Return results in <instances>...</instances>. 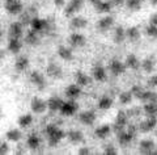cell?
Masks as SVG:
<instances>
[{"label": "cell", "instance_id": "obj_51", "mask_svg": "<svg viewBox=\"0 0 157 155\" xmlns=\"http://www.w3.org/2000/svg\"><path fill=\"white\" fill-rule=\"evenodd\" d=\"M148 2L152 4V6H157V0H148Z\"/></svg>", "mask_w": 157, "mask_h": 155}, {"label": "cell", "instance_id": "obj_22", "mask_svg": "<svg viewBox=\"0 0 157 155\" xmlns=\"http://www.w3.org/2000/svg\"><path fill=\"white\" fill-rule=\"evenodd\" d=\"M92 80H93V78L89 76V75H88L86 72H84V71H77L75 74V83L78 84V86L82 87V88L90 86Z\"/></svg>", "mask_w": 157, "mask_h": 155}, {"label": "cell", "instance_id": "obj_1", "mask_svg": "<svg viewBox=\"0 0 157 155\" xmlns=\"http://www.w3.org/2000/svg\"><path fill=\"white\" fill-rule=\"evenodd\" d=\"M42 134L46 138L47 145L50 147H55L62 142V139L67 138V133H64L62 128H59V125L55 122L46 124L42 129Z\"/></svg>", "mask_w": 157, "mask_h": 155}, {"label": "cell", "instance_id": "obj_12", "mask_svg": "<svg viewBox=\"0 0 157 155\" xmlns=\"http://www.w3.org/2000/svg\"><path fill=\"white\" fill-rule=\"evenodd\" d=\"M24 25L17 20V21H13L8 28V37L9 38H22L25 36L24 33Z\"/></svg>", "mask_w": 157, "mask_h": 155}, {"label": "cell", "instance_id": "obj_24", "mask_svg": "<svg viewBox=\"0 0 157 155\" xmlns=\"http://www.w3.org/2000/svg\"><path fill=\"white\" fill-rule=\"evenodd\" d=\"M113 133V128H111V125H107V124H104V125H101V126H98L96 128V130H94V136L96 138L98 139H107L110 137V134Z\"/></svg>", "mask_w": 157, "mask_h": 155}, {"label": "cell", "instance_id": "obj_10", "mask_svg": "<svg viewBox=\"0 0 157 155\" xmlns=\"http://www.w3.org/2000/svg\"><path fill=\"white\" fill-rule=\"evenodd\" d=\"M41 38H42V34L30 28L29 31H26L25 36H24V42H25L28 46H38V45L41 43Z\"/></svg>", "mask_w": 157, "mask_h": 155}, {"label": "cell", "instance_id": "obj_36", "mask_svg": "<svg viewBox=\"0 0 157 155\" xmlns=\"http://www.w3.org/2000/svg\"><path fill=\"white\" fill-rule=\"evenodd\" d=\"M134 95H132L131 91H123L119 93V96H118V100H119V103L122 105H130L132 103V100H134Z\"/></svg>", "mask_w": 157, "mask_h": 155}, {"label": "cell", "instance_id": "obj_16", "mask_svg": "<svg viewBox=\"0 0 157 155\" xmlns=\"http://www.w3.org/2000/svg\"><path fill=\"white\" fill-rule=\"evenodd\" d=\"M81 93H82V87H80L76 83L70 84V86L64 88V96L70 100H77L81 96Z\"/></svg>", "mask_w": 157, "mask_h": 155}, {"label": "cell", "instance_id": "obj_25", "mask_svg": "<svg viewBox=\"0 0 157 155\" xmlns=\"http://www.w3.org/2000/svg\"><path fill=\"white\" fill-rule=\"evenodd\" d=\"M156 68V58L153 55H148L141 61V70L145 74H152Z\"/></svg>", "mask_w": 157, "mask_h": 155}, {"label": "cell", "instance_id": "obj_45", "mask_svg": "<svg viewBox=\"0 0 157 155\" xmlns=\"http://www.w3.org/2000/svg\"><path fill=\"white\" fill-rule=\"evenodd\" d=\"M9 151V145H8V142H2L0 143V154L2 155H4V154H7Z\"/></svg>", "mask_w": 157, "mask_h": 155}, {"label": "cell", "instance_id": "obj_15", "mask_svg": "<svg viewBox=\"0 0 157 155\" xmlns=\"http://www.w3.org/2000/svg\"><path fill=\"white\" fill-rule=\"evenodd\" d=\"M88 27V20L84 16H80V14H76V16L71 17L70 21V28L75 32H80L82 29H85Z\"/></svg>", "mask_w": 157, "mask_h": 155}, {"label": "cell", "instance_id": "obj_28", "mask_svg": "<svg viewBox=\"0 0 157 155\" xmlns=\"http://www.w3.org/2000/svg\"><path fill=\"white\" fill-rule=\"evenodd\" d=\"M22 49L21 38H9L7 43V50L12 54H18Z\"/></svg>", "mask_w": 157, "mask_h": 155}, {"label": "cell", "instance_id": "obj_29", "mask_svg": "<svg viewBox=\"0 0 157 155\" xmlns=\"http://www.w3.org/2000/svg\"><path fill=\"white\" fill-rule=\"evenodd\" d=\"M124 63H126V67L127 68L134 70V71L141 68V61L135 55V54H128L127 58H126V61H124Z\"/></svg>", "mask_w": 157, "mask_h": 155}, {"label": "cell", "instance_id": "obj_30", "mask_svg": "<svg viewBox=\"0 0 157 155\" xmlns=\"http://www.w3.org/2000/svg\"><path fill=\"white\" fill-rule=\"evenodd\" d=\"M113 104H114V99L109 96V95H104V96H101L98 99L97 108L100 111H107V109H110L113 107Z\"/></svg>", "mask_w": 157, "mask_h": 155}, {"label": "cell", "instance_id": "obj_39", "mask_svg": "<svg viewBox=\"0 0 157 155\" xmlns=\"http://www.w3.org/2000/svg\"><path fill=\"white\" fill-rule=\"evenodd\" d=\"M143 112L147 114V116H156L157 117V101L145 103L143 105Z\"/></svg>", "mask_w": 157, "mask_h": 155}, {"label": "cell", "instance_id": "obj_13", "mask_svg": "<svg viewBox=\"0 0 157 155\" xmlns=\"http://www.w3.org/2000/svg\"><path fill=\"white\" fill-rule=\"evenodd\" d=\"M29 79H30V83L33 84V86H36L37 89H39V91H43V89L46 88V78H45V75H43L42 72L32 71Z\"/></svg>", "mask_w": 157, "mask_h": 155}, {"label": "cell", "instance_id": "obj_47", "mask_svg": "<svg viewBox=\"0 0 157 155\" xmlns=\"http://www.w3.org/2000/svg\"><path fill=\"white\" fill-rule=\"evenodd\" d=\"M52 3H54V6L58 8H64L67 4V0H52Z\"/></svg>", "mask_w": 157, "mask_h": 155}, {"label": "cell", "instance_id": "obj_43", "mask_svg": "<svg viewBox=\"0 0 157 155\" xmlns=\"http://www.w3.org/2000/svg\"><path fill=\"white\" fill-rule=\"evenodd\" d=\"M104 154L105 155H117L118 154V150L115 149L114 145L109 143V145H106V146L104 147Z\"/></svg>", "mask_w": 157, "mask_h": 155}, {"label": "cell", "instance_id": "obj_33", "mask_svg": "<svg viewBox=\"0 0 157 155\" xmlns=\"http://www.w3.org/2000/svg\"><path fill=\"white\" fill-rule=\"evenodd\" d=\"M34 121V118H33V114L32 113H25V114H21V116L18 117L17 120V125L21 129H26L29 128L30 125L33 124Z\"/></svg>", "mask_w": 157, "mask_h": 155}, {"label": "cell", "instance_id": "obj_7", "mask_svg": "<svg viewBox=\"0 0 157 155\" xmlns=\"http://www.w3.org/2000/svg\"><path fill=\"white\" fill-rule=\"evenodd\" d=\"M126 63L119 61V59H113V61L109 62V72L111 74V76L118 78L121 75H123L126 72Z\"/></svg>", "mask_w": 157, "mask_h": 155}, {"label": "cell", "instance_id": "obj_23", "mask_svg": "<svg viewBox=\"0 0 157 155\" xmlns=\"http://www.w3.org/2000/svg\"><path fill=\"white\" fill-rule=\"evenodd\" d=\"M41 145H42V138L39 137V134L38 133H30L28 136L26 138V146L28 149H30V150H38L39 147H41Z\"/></svg>", "mask_w": 157, "mask_h": 155}, {"label": "cell", "instance_id": "obj_4", "mask_svg": "<svg viewBox=\"0 0 157 155\" xmlns=\"http://www.w3.org/2000/svg\"><path fill=\"white\" fill-rule=\"evenodd\" d=\"M84 6V0H68L64 9V16L66 17H73L76 16V13L80 11Z\"/></svg>", "mask_w": 157, "mask_h": 155}, {"label": "cell", "instance_id": "obj_19", "mask_svg": "<svg viewBox=\"0 0 157 155\" xmlns=\"http://www.w3.org/2000/svg\"><path fill=\"white\" fill-rule=\"evenodd\" d=\"M63 103H64V100H63L62 97L59 96H51L48 97L47 100V109L50 111L51 113H59V111H60V108L63 105Z\"/></svg>", "mask_w": 157, "mask_h": 155}, {"label": "cell", "instance_id": "obj_9", "mask_svg": "<svg viewBox=\"0 0 157 155\" xmlns=\"http://www.w3.org/2000/svg\"><path fill=\"white\" fill-rule=\"evenodd\" d=\"M96 28H97V31L101 32V33H106V32L111 31V29L114 28V17L109 16V14H107V16H104L97 21Z\"/></svg>", "mask_w": 157, "mask_h": 155}, {"label": "cell", "instance_id": "obj_3", "mask_svg": "<svg viewBox=\"0 0 157 155\" xmlns=\"http://www.w3.org/2000/svg\"><path fill=\"white\" fill-rule=\"evenodd\" d=\"M77 111H78V105H77L76 100L67 99V100H64V103H63L59 113H60L63 117H72L73 114L77 113Z\"/></svg>", "mask_w": 157, "mask_h": 155}, {"label": "cell", "instance_id": "obj_18", "mask_svg": "<svg viewBox=\"0 0 157 155\" xmlns=\"http://www.w3.org/2000/svg\"><path fill=\"white\" fill-rule=\"evenodd\" d=\"M155 149H156V143L149 138H144L139 142V153L141 154L151 155V154H153Z\"/></svg>", "mask_w": 157, "mask_h": 155}, {"label": "cell", "instance_id": "obj_8", "mask_svg": "<svg viewBox=\"0 0 157 155\" xmlns=\"http://www.w3.org/2000/svg\"><path fill=\"white\" fill-rule=\"evenodd\" d=\"M157 126V117L156 116H147L145 120H143L140 124H139V132L143 133V134H148L152 130H155Z\"/></svg>", "mask_w": 157, "mask_h": 155}, {"label": "cell", "instance_id": "obj_44", "mask_svg": "<svg viewBox=\"0 0 157 155\" xmlns=\"http://www.w3.org/2000/svg\"><path fill=\"white\" fill-rule=\"evenodd\" d=\"M147 83H148V86L152 87V88L157 87V74L151 75V76L148 78V80H147Z\"/></svg>", "mask_w": 157, "mask_h": 155}, {"label": "cell", "instance_id": "obj_49", "mask_svg": "<svg viewBox=\"0 0 157 155\" xmlns=\"http://www.w3.org/2000/svg\"><path fill=\"white\" fill-rule=\"evenodd\" d=\"M149 24L156 25V27H157V12H155V13L151 14V17H149Z\"/></svg>", "mask_w": 157, "mask_h": 155}, {"label": "cell", "instance_id": "obj_21", "mask_svg": "<svg viewBox=\"0 0 157 155\" xmlns=\"http://www.w3.org/2000/svg\"><path fill=\"white\" fill-rule=\"evenodd\" d=\"M67 139L70 141V143L78 146V145H81L84 142V134H82L81 130H78V129H72V130L67 133Z\"/></svg>", "mask_w": 157, "mask_h": 155}, {"label": "cell", "instance_id": "obj_52", "mask_svg": "<svg viewBox=\"0 0 157 155\" xmlns=\"http://www.w3.org/2000/svg\"><path fill=\"white\" fill-rule=\"evenodd\" d=\"M156 136H157V130H156Z\"/></svg>", "mask_w": 157, "mask_h": 155}, {"label": "cell", "instance_id": "obj_17", "mask_svg": "<svg viewBox=\"0 0 157 155\" xmlns=\"http://www.w3.org/2000/svg\"><path fill=\"white\" fill-rule=\"evenodd\" d=\"M96 120H97V114L93 111H84L78 114V121L82 125H85V126H93L96 124Z\"/></svg>", "mask_w": 157, "mask_h": 155}, {"label": "cell", "instance_id": "obj_2", "mask_svg": "<svg viewBox=\"0 0 157 155\" xmlns=\"http://www.w3.org/2000/svg\"><path fill=\"white\" fill-rule=\"evenodd\" d=\"M4 9L11 16H20L24 12V4L20 0H6L4 2Z\"/></svg>", "mask_w": 157, "mask_h": 155}, {"label": "cell", "instance_id": "obj_6", "mask_svg": "<svg viewBox=\"0 0 157 155\" xmlns=\"http://www.w3.org/2000/svg\"><path fill=\"white\" fill-rule=\"evenodd\" d=\"M30 109H32V113L34 114H43L47 109V101H45L42 97L39 96H34L30 100Z\"/></svg>", "mask_w": 157, "mask_h": 155}, {"label": "cell", "instance_id": "obj_32", "mask_svg": "<svg viewBox=\"0 0 157 155\" xmlns=\"http://www.w3.org/2000/svg\"><path fill=\"white\" fill-rule=\"evenodd\" d=\"M21 129V128H20ZM18 128H12V129H9V130L6 133V137H7V141L9 142H14V143H17L21 141V138H22V133L21 130H20Z\"/></svg>", "mask_w": 157, "mask_h": 155}, {"label": "cell", "instance_id": "obj_46", "mask_svg": "<svg viewBox=\"0 0 157 155\" xmlns=\"http://www.w3.org/2000/svg\"><path fill=\"white\" fill-rule=\"evenodd\" d=\"M77 154L78 155H89L90 154V149L88 147V146H81L80 149H78Z\"/></svg>", "mask_w": 157, "mask_h": 155}, {"label": "cell", "instance_id": "obj_37", "mask_svg": "<svg viewBox=\"0 0 157 155\" xmlns=\"http://www.w3.org/2000/svg\"><path fill=\"white\" fill-rule=\"evenodd\" d=\"M128 113L124 112V111H119L117 113V117H115V121L114 124L117 125H119V126H123L126 128L127 126V124H128Z\"/></svg>", "mask_w": 157, "mask_h": 155}, {"label": "cell", "instance_id": "obj_42", "mask_svg": "<svg viewBox=\"0 0 157 155\" xmlns=\"http://www.w3.org/2000/svg\"><path fill=\"white\" fill-rule=\"evenodd\" d=\"M145 34H147V36H148L149 38H152V39L157 38V27H156V25L148 24V27L145 28Z\"/></svg>", "mask_w": 157, "mask_h": 155}, {"label": "cell", "instance_id": "obj_41", "mask_svg": "<svg viewBox=\"0 0 157 155\" xmlns=\"http://www.w3.org/2000/svg\"><path fill=\"white\" fill-rule=\"evenodd\" d=\"M130 91L132 92V95H134V97H135V99L139 100V99H140V96L143 95V92L145 91V88H144L143 86H141V84H134V86L131 87Z\"/></svg>", "mask_w": 157, "mask_h": 155}, {"label": "cell", "instance_id": "obj_14", "mask_svg": "<svg viewBox=\"0 0 157 155\" xmlns=\"http://www.w3.org/2000/svg\"><path fill=\"white\" fill-rule=\"evenodd\" d=\"M92 78L93 80L97 82V83H104L107 80V71L106 68L102 66V64L97 63L94 67L92 70Z\"/></svg>", "mask_w": 157, "mask_h": 155}, {"label": "cell", "instance_id": "obj_50", "mask_svg": "<svg viewBox=\"0 0 157 155\" xmlns=\"http://www.w3.org/2000/svg\"><path fill=\"white\" fill-rule=\"evenodd\" d=\"M100 2H101V0H89V3L92 4V6H93V7H96V6H97V4H98V3H100Z\"/></svg>", "mask_w": 157, "mask_h": 155}, {"label": "cell", "instance_id": "obj_34", "mask_svg": "<svg viewBox=\"0 0 157 155\" xmlns=\"http://www.w3.org/2000/svg\"><path fill=\"white\" fill-rule=\"evenodd\" d=\"M139 100L143 104H145V103H155V101H157V93L155 91H152V89H145Z\"/></svg>", "mask_w": 157, "mask_h": 155}, {"label": "cell", "instance_id": "obj_20", "mask_svg": "<svg viewBox=\"0 0 157 155\" xmlns=\"http://www.w3.org/2000/svg\"><path fill=\"white\" fill-rule=\"evenodd\" d=\"M58 57L64 62H70L73 59V49L71 46H66V45H60L56 50Z\"/></svg>", "mask_w": 157, "mask_h": 155}, {"label": "cell", "instance_id": "obj_38", "mask_svg": "<svg viewBox=\"0 0 157 155\" xmlns=\"http://www.w3.org/2000/svg\"><path fill=\"white\" fill-rule=\"evenodd\" d=\"M33 17H34V16L30 13V11H29V9H24V12L18 16V21L21 22L24 27H30V22H32Z\"/></svg>", "mask_w": 157, "mask_h": 155}, {"label": "cell", "instance_id": "obj_35", "mask_svg": "<svg viewBox=\"0 0 157 155\" xmlns=\"http://www.w3.org/2000/svg\"><path fill=\"white\" fill-rule=\"evenodd\" d=\"M94 9L98 13H109L113 9V4L110 3V0H101L94 7Z\"/></svg>", "mask_w": 157, "mask_h": 155}, {"label": "cell", "instance_id": "obj_26", "mask_svg": "<svg viewBox=\"0 0 157 155\" xmlns=\"http://www.w3.org/2000/svg\"><path fill=\"white\" fill-rule=\"evenodd\" d=\"M127 39V36H126V29L122 27V25H118V27L114 28V32H113V41L114 43L119 45L122 42H124Z\"/></svg>", "mask_w": 157, "mask_h": 155}, {"label": "cell", "instance_id": "obj_31", "mask_svg": "<svg viewBox=\"0 0 157 155\" xmlns=\"http://www.w3.org/2000/svg\"><path fill=\"white\" fill-rule=\"evenodd\" d=\"M126 36H127V41L130 42H137L141 37L140 29L137 27H130L126 29Z\"/></svg>", "mask_w": 157, "mask_h": 155}, {"label": "cell", "instance_id": "obj_5", "mask_svg": "<svg viewBox=\"0 0 157 155\" xmlns=\"http://www.w3.org/2000/svg\"><path fill=\"white\" fill-rule=\"evenodd\" d=\"M68 45L72 49H81L86 45V37L80 32L73 31V33H71L68 37Z\"/></svg>", "mask_w": 157, "mask_h": 155}, {"label": "cell", "instance_id": "obj_40", "mask_svg": "<svg viewBox=\"0 0 157 155\" xmlns=\"http://www.w3.org/2000/svg\"><path fill=\"white\" fill-rule=\"evenodd\" d=\"M143 2L144 0H126V7L130 9V11H139L143 6Z\"/></svg>", "mask_w": 157, "mask_h": 155}, {"label": "cell", "instance_id": "obj_48", "mask_svg": "<svg viewBox=\"0 0 157 155\" xmlns=\"http://www.w3.org/2000/svg\"><path fill=\"white\" fill-rule=\"evenodd\" d=\"M113 7H119V6H126V0H110Z\"/></svg>", "mask_w": 157, "mask_h": 155}, {"label": "cell", "instance_id": "obj_27", "mask_svg": "<svg viewBox=\"0 0 157 155\" xmlns=\"http://www.w3.org/2000/svg\"><path fill=\"white\" fill-rule=\"evenodd\" d=\"M29 58L26 55H18L16 58V62H14V70L17 72H25L28 67H29Z\"/></svg>", "mask_w": 157, "mask_h": 155}, {"label": "cell", "instance_id": "obj_11", "mask_svg": "<svg viewBox=\"0 0 157 155\" xmlns=\"http://www.w3.org/2000/svg\"><path fill=\"white\" fill-rule=\"evenodd\" d=\"M46 74L48 78L51 79H62L63 78V68L60 64H58L56 62H48L46 66Z\"/></svg>", "mask_w": 157, "mask_h": 155}]
</instances>
